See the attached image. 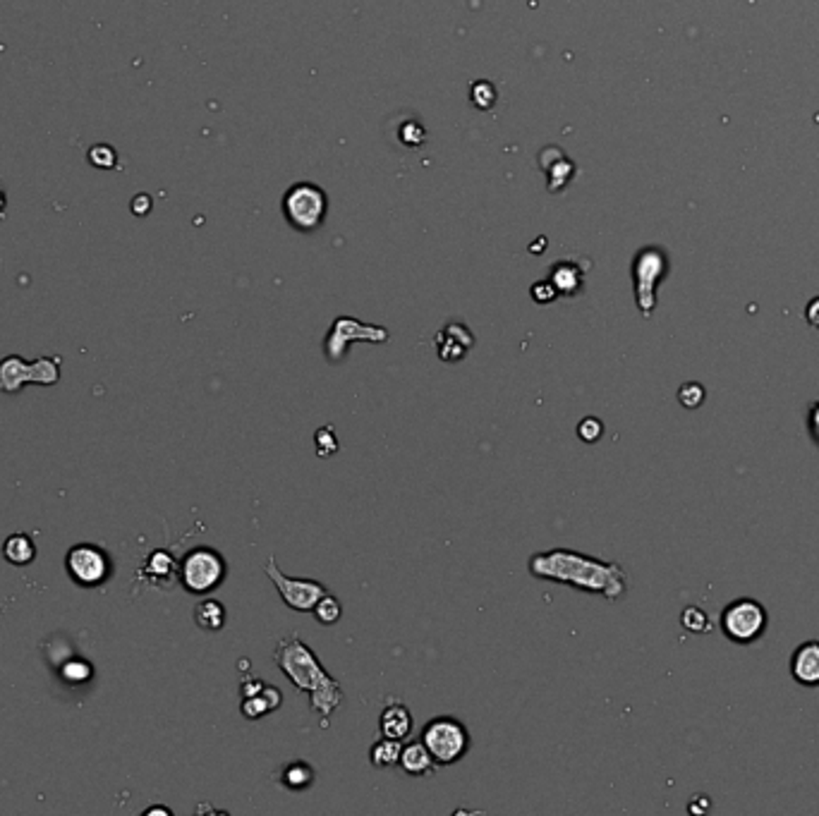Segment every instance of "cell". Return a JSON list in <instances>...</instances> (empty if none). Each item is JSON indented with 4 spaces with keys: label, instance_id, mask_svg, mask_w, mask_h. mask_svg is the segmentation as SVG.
<instances>
[{
    "label": "cell",
    "instance_id": "6da1fadb",
    "mask_svg": "<svg viewBox=\"0 0 819 816\" xmlns=\"http://www.w3.org/2000/svg\"><path fill=\"white\" fill-rule=\"evenodd\" d=\"M529 573L539 580L561 582L583 592L602 593L616 601L625 593V570L618 563H604L570 548H551L529 558Z\"/></svg>",
    "mask_w": 819,
    "mask_h": 816
},
{
    "label": "cell",
    "instance_id": "7a4b0ae2",
    "mask_svg": "<svg viewBox=\"0 0 819 816\" xmlns=\"http://www.w3.org/2000/svg\"><path fill=\"white\" fill-rule=\"evenodd\" d=\"M273 661L300 692L310 695V707L321 718V728H329L331 716L338 711V707L346 699V692L338 685V680L326 673L324 666L319 663L317 654L300 640L298 634H288L278 641L276 651H273Z\"/></svg>",
    "mask_w": 819,
    "mask_h": 816
},
{
    "label": "cell",
    "instance_id": "3957f363",
    "mask_svg": "<svg viewBox=\"0 0 819 816\" xmlns=\"http://www.w3.org/2000/svg\"><path fill=\"white\" fill-rule=\"evenodd\" d=\"M422 742L429 749L433 764L446 766V764H455L465 756V752L470 749V733L458 718L439 716V718H433L424 726Z\"/></svg>",
    "mask_w": 819,
    "mask_h": 816
},
{
    "label": "cell",
    "instance_id": "277c9868",
    "mask_svg": "<svg viewBox=\"0 0 819 816\" xmlns=\"http://www.w3.org/2000/svg\"><path fill=\"white\" fill-rule=\"evenodd\" d=\"M225 577L224 555L209 546L192 548L180 563V582L192 593H209Z\"/></svg>",
    "mask_w": 819,
    "mask_h": 816
},
{
    "label": "cell",
    "instance_id": "5b68a950",
    "mask_svg": "<svg viewBox=\"0 0 819 816\" xmlns=\"http://www.w3.org/2000/svg\"><path fill=\"white\" fill-rule=\"evenodd\" d=\"M285 218L292 228L302 232H312L321 225L326 216V196L317 185L300 183L285 195L283 199Z\"/></svg>",
    "mask_w": 819,
    "mask_h": 816
},
{
    "label": "cell",
    "instance_id": "8992f818",
    "mask_svg": "<svg viewBox=\"0 0 819 816\" xmlns=\"http://www.w3.org/2000/svg\"><path fill=\"white\" fill-rule=\"evenodd\" d=\"M767 611L752 599L733 601L721 613V630L733 644H750L765 632Z\"/></svg>",
    "mask_w": 819,
    "mask_h": 816
},
{
    "label": "cell",
    "instance_id": "52a82bcc",
    "mask_svg": "<svg viewBox=\"0 0 819 816\" xmlns=\"http://www.w3.org/2000/svg\"><path fill=\"white\" fill-rule=\"evenodd\" d=\"M266 574H269V580L273 582V587L278 589L281 593V599L288 608L292 611H312L317 606V601L321 599L326 593V587L321 582L317 580H302V577H285L276 565V558H269L266 563Z\"/></svg>",
    "mask_w": 819,
    "mask_h": 816
},
{
    "label": "cell",
    "instance_id": "ba28073f",
    "mask_svg": "<svg viewBox=\"0 0 819 816\" xmlns=\"http://www.w3.org/2000/svg\"><path fill=\"white\" fill-rule=\"evenodd\" d=\"M388 331L381 326H365L350 317H340L326 337V357L338 362L350 343H386Z\"/></svg>",
    "mask_w": 819,
    "mask_h": 816
},
{
    "label": "cell",
    "instance_id": "9c48e42d",
    "mask_svg": "<svg viewBox=\"0 0 819 816\" xmlns=\"http://www.w3.org/2000/svg\"><path fill=\"white\" fill-rule=\"evenodd\" d=\"M663 269H666V259L657 250H644L635 259L637 307L644 317H650L652 309H654V290H657L659 278L663 276Z\"/></svg>",
    "mask_w": 819,
    "mask_h": 816
},
{
    "label": "cell",
    "instance_id": "30bf717a",
    "mask_svg": "<svg viewBox=\"0 0 819 816\" xmlns=\"http://www.w3.org/2000/svg\"><path fill=\"white\" fill-rule=\"evenodd\" d=\"M70 577L81 587H96L109 574V560L94 546H75L68 554Z\"/></svg>",
    "mask_w": 819,
    "mask_h": 816
},
{
    "label": "cell",
    "instance_id": "8fae6325",
    "mask_svg": "<svg viewBox=\"0 0 819 816\" xmlns=\"http://www.w3.org/2000/svg\"><path fill=\"white\" fill-rule=\"evenodd\" d=\"M474 345L472 333L462 324H451L436 336V347H439V357L443 362H461Z\"/></svg>",
    "mask_w": 819,
    "mask_h": 816
},
{
    "label": "cell",
    "instance_id": "7c38bea8",
    "mask_svg": "<svg viewBox=\"0 0 819 816\" xmlns=\"http://www.w3.org/2000/svg\"><path fill=\"white\" fill-rule=\"evenodd\" d=\"M413 714L410 708L403 702H391L388 699L386 708L381 711L379 718V730L384 737H391V740H407L413 735Z\"/></svg>",
    "mask_w": 819,
    "mask_h": 816
},
{
    "label": "cell",
    "instance_id": "4fadbf2b",
    "mask_svg": "<svg viewBox=\"0 0 819 816\" xmlns=\"http://www.w3.org/2000/svg\"><path fill=\"white\" fill-rule=\"evenodd\" d=\"M791 673L800 685H819V641H805L795 649L791 659Z\"/></svg>",
    "mask_w": 819,
    "mask_h": 816
},
{
    "label": "cell",
    "instance_id": "5bb4252c",
    "mask_svg": "<svg viewBox=\"0 0 819 816\" xmlns=\"http://www.w3.org/2000/svg\"><path fill=\"white\" fill-rule=\"evenodd\" d=\"M281 704H283L281 689L266 682L262 692L243 697V707H240V711H243V716L247 721H259V718H264V716H269L271 711L281 708Z\"/></svg>",
    "mask_w": 819,
    "mask_h": 816
},
{
    "label": "cell",
    "instance_id": "9a60e30c",
    "mask_svg": "<svg viewBox=\"0 0 819 816\" xmlns=\"http://www.w3.org/2000/svg\"><path fill=\"white\" fill-rule=\"evenodd\" d=\"M36 381L39 384V371L34 366H27L20 357H7L0 362V391L14 393L22 384Z\"/></svg>",
    "mask_w": 819,
    "mask_h": 816
},
{
    "label": "cell",
    "instance_id": "2e32d148",
    "mask_svg": "<svg viewBox=\"0 0 819 816\" xmlns=\"http://www.w3.org/2000/svg\"><path fill=\"white\" fill-rule=\"evenodd\" d=\"M400 769L405 771L407 776H427L433 771V759L424 742H410L400 752Z\"/></svg>",
    "mask_w": 819,
    "mask_h": 816
},
{
    "label": "cell",
    "instance_id": "e0dca14e",
    "mask_svg": "<svg viewBox=\"0 0 819 816\" xmlns=\"http://www.w3.org/2000/svg\"><path fill=\"white\" fill-rule=\"evenodd\" d=\"M144 574L149 577V582L154 584H161V587H168L180 577V565H177L173 555L166 554V551H157L151 554L147 565H144Z\"/></svg>",
    "mask_w": 819,
    "mask_h": 816
},
{
    "label": "cell",
    "instance_id": "ac0fdd59",
    "mask_svg": "<svg viewBox=\"0 0 819 816\" xmlns=\"http://www.w3.org/2000/svg\"><path fill=\"white\" fill-rule=\"evenodd\" d=\"M314 778H317V771L307 762L285 764L283 771H281V783L288 790H307L314 783Z\"/></svg>",
    "mask_w": 819,
    "mask_h": 816
},
{
    "label": "cell",
    "instance_id": "d6986e66",
    "mask_svg": "<svg viewBox=\"0 0 819 816\" xmlns=\"http://www.w3.org/2000/svg\"><path fill=\"white\" fill-rule=\"evenodd\" d=\"M195 621L202 630H209V632H216L225 625V608L221 601H202L195 611Z\"/></svg>",
    "mask_w": 819,
    "mask_h": 816
},
{
    "label": "cell",
    "instance_id": "ffe728a7",
    "mask_svg": "<svg viewBox=\"0 0 819 816\" xmlns=\"http://www.w3.org/2000/svg\"><path fill=\"white\" fill-rule=\"evenodd\" d=\"M400 752H403V742L381 735L379 742H374L372 752H369V759H372V764L376 769H388V766H395V764H398Z\"/></svg>",
    "mask_w": 819,
    "mask_h": 816
},
{
    "label": "cell",
    "instance_id": "44dd1931",
    "mask_svg": "<svg viewBox=\"0 0 819 816\" xmlns=\"http://www.w3.org/2000/svg\"><path fill=\"white\" fill-rule=\"evenodd\" d=\"M3 554H5V558L10 560L13 565H27L29 560L34 558L36 548L29 536H24V534H13V536L5 541V546H3Z\"/></svg>",
    "mask_w": 819,
    "mask_h": 816
},
{
    "label": "cell",
    "instance_id": "7402d4cb",
    "mask_svg": "<svg viewBox=\"0 0 819 816\" xmlns=\"http://www.w3.org/2000/svg\"><path fill=\"white\" fill-rule=\"evenodd\" d=\"M551 283H554L556 292H563V295H576L580 290V283H583V273L570 266V263H558L551 273Z\"/></svg>",
    "mask_w": 819,
    "mask_h": 816
},
{
    "label": "cell",
    "instance_id": "603a6c76",
    "mask_svg": "<svg viewBox=\"0 0 819 816\" xmlns=\"http://www.w3.org/2000/svg\"><path fill=\"white\" fill-rule=\"evenodd\" d=\"M314 618H317L319 625H336L340 621V615H343V606H340V601L333 596V593L326 592L321 599L317 601V606L312 608Z\"/></svg>",
    "mask_w": 819,
    "mask_h": 816
},
{
    "label": "cell",
    "instance_id": "cb8c5ba5",
    "mask_svg": "<svg viewBox=\"0 0 819 816\" xmlns=\"http://www.w3.org/2000/svg\"><path fill=\"white\" fill-rule=\"evenodd\" d=\"M314 448H317L319 458H331L333 452H338V441H336L333 426H321L314 433Z\"/></svg>",
    "mask_w": 819,
    "mask_h": 816
},
{
    "label": "cell",
    "instance_id": "d4e9b609",
    "mask_svg": "<svg viewBox=\"0 0 819 816\" xmlns=\"http://www.w3.org/2000/svg\"><path fill=\"white\" fill-rule=\"evenodd\" d=\"M681 622H683V628L690 630V632H704V630H709V618H707L702 608L698 606L685 608L683 615H681Z\"/></svg>",
    "mask_w": 819,
    "mask_h": 816
},
{
    "label": "cell",
    "instance_id": "484cf974",
    "mask_svg": "<svg viewBox=\"0 0 819 816\" xmlns=\"http://www.w3.org/2000/svg\"><path fill=\"white\" fill-rule=\"evenodd\" d=\"M678 400H681V405L688 407V410H695V407H700L704 403V388L700 384L681 385Z\"/></svg>",
    "mask_w": 819,
    "mask_h": 816
},
{
    "label": "cell",
    "instance_id": "4316f807",
    "mask_svg": "<svg viewBox=\"0 0 819 816\" xmlns=\"http://www.w3.org/2000/svg\"><path fill=\"white\" fill-rule=\"evenodd\" d=\"M602 433L604 424L596 417H587L577 424V436H580V441H585V443H596V441L602 439Z\"/></svg>",
    "mask_w": 819,
    "mask_h": 816
},
{
    "label": "cell",
    "instance_id": "83f0119b",
    "mask_svg": "<svg viewBox=\"0 0 819 816\" xmlns=\"http://www.w3.org/2000/svg\"><path fill=\"white\" fill-rule=\"evenodd\" d=\"M532 297H535L537 302H551L556 297L554 283H537L535 288H532Z\"/></svg>",
    "mask_w": 819,
    "mask_h": 816
},
{
    "label": "cell",
    "instance_id": "f1b7e54d",
    "mask_svg": "<svg viewBox=\"0 0 819 816\" xmlns=\"http://www.w3.org/2000/svg\"><path fill=\"white\" fill-rule=\"evenodd\" d=\"M264 685H266V682L259 680V678H247V680L243 682V688H240V695H243V697L257 695V692H262V689H264Z\"/></svg>",
    "mask_w": 819,
    "mask_h": 816
},
{
    "label": "cell",
    "instance_id": "f546056e",
    "mask_svg": "<svg viewBox=\"0 0 819 816\" xmlns=\"http://www.w3.org/2000/svg\"><path fill=\"white\" fill-rule=\"evenodd\" d=\"M807 321H810V326H814V328H819V297H814L813 302L807 304Z\"/></svg>",
    "mask_w": 819,
    "mask_h": 816
},
{
    "label": "cell",
    "instance_id": "4dcf8cb0",
    "mask_svg": "<svg viewBox=\"0 0 819 816\" xmlns=\"http://www.w3.org/2000/svg\"><path fill=\"white\" fill-rule=\"evenodd\" d=\"M3 204H5V199H3V192H0V211H3Z\"/></svg>",
    "mask_w": 819,
    "mask_h": 816
}]
</instances>
